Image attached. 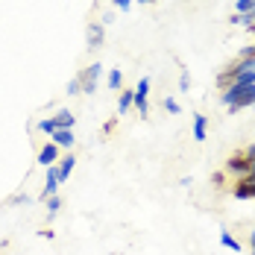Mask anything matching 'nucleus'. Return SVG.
Segmentation results:
<instances>
[{"instance_id":"1","label":"nucleus","mask_w":255,"mask_h":255,"mask_svg":"<svg viewBox=\"0 0 255 255\" xmlns=\"http://www.w3.org/2000/svg\"><path fill=\"white\" fill-rule=\"evenodd\" d=\"M147 97H150V77H141V82L135 85V109H138V115L144 118V115H150V103H147Z\"/></svg>"},{"instance_id":"2","label":"nucleus","mask_w":255,"mask_h":255,"mask_svg":"<svg viewBox=\"0 0 255 255\" xmlns=\"http://www.w3.org/2000/svg\"><path fill=\"white\" fill-rule=\"evenodd\" d=\"M103 74V65L100 62H94V65H88L82 74H79V82H82V94H94V88H97V79Z\"/></svg>"},{"instance_id":"3","label":"nucleus","mask_w":255,"mask_h":255,"mask_svg":"<svg viewBox=\"0 0 255 255\" xmlns=\"http://www.w3.org/2000/svg\"><path fill=\"white\" fill-rule=\"evenodd\" d=\"M226 170H229V173H235V176H247V173H250V155H247V150H244V153L229 155Z\"/></svg>"},{"instance_id":"4","label":"nucleus","mask_w":255,"mask_h":255,"mask_svg":"<svg viewBox=\"0 0 255 255\" xmlns=\"http://www.w3.org/2000/svg\"><path fill=\"white\" fill-rule=\"evenodd\" d=\"M235 197H238V200H253L255 197V173H247V176L238 179V185H235Z\"/></svg>"},{"instance_id":"5","label":"nucleus","mask_w":255,"mask_h":255,"mask_svg":"<svg viewBox=\"0 0 255 255\" xmlns=\"http://www.w3.org/2000/svg\"><path fill=\"white\" fill-rule=\"evenodd\" d=\"M41 167H53L56 161H59V147L53 144V141H47V144H41V150H38V158H35Z\"/></svg>"},{"instance_id":"6","label":"nucleus","mask_w":255,"mask_h":255,"mask_svg":"<svg viewBox=\"0 0 255 255\" xmlns=\"http://www.w3.org/2000/svg\"><path fill=\"white\" fill-rule=\"evenodd\" d=\"M50 141L59 147V150H71L77 138H74V129H56V132L50 135Z\"/></svg>"},{"instance_id":"7","label":"nucleus","mask_w":255,"mask_h":255,"mask_svg":"<svg viewBox=\"0 0 255 255\" xmlns=\"http://www.w3.org/2000/svg\"><path fill=\"white\" fill-rule=\"evenodd\" d=\"M59 185H62V182H59L56 164H53V167H47V182H44V191H41V197H44V200H47V197H53V194L59 191Z\"/></svg>"},{"instance_id":"8","label":"nucleus","mask_w":255,"mask_h":255,"mask_svg":"<svg viewBox=\"0 0 255 255\" xmlns=\"http://www.w3.org/2000/svg\"><path fill=\"white\" fill-rule=\"evenodd\" d=\"M74 164H77V158H74V153H68L65 158H59V167H56V173H59V182H65V179L71 176Z\"/></svg>"},{"instance_id":"9","label":"nucleus","mask_w":255,"mask_h":255,"mask_svg":"<svg viewBox=\"0 0 255 255\" xmlns=\"http://www.w3.org/2000/svg\"><path fill=\"white\" fill-rule=\"evenodd\" d=\"M53 124H56V129H74L77 118H74L68 109H62V112H56V115H53Z\"/></svg>"},{"instance_id":"10","label":"nucleus","mask_w":255,"mask_h":255,"mask_svg":"<svg viewBox=\"0 0 255 255\" xmlns=\"http://www.w3.org/2000/svg\"><path fill=\"white\" fill-rule=\"evenodd\" d=\"M205 135H208V118L194 115V141H205Z\"/></svg>"},{"instance_id":"11","label":"nucleus","mask_w":255,"mask_h":255,"mask_svg":"<svg viewBox=\"0 0 255 255\" xmlns=\"http://www.w3.org/2000/svg\"><path fill=\"white\" fill-rule=\"evenodd\" d=\"M103 44V24L88 26V47H100Z\"/></svg>"},{"instance_id":"12","label":"nucleus","mask_w":255,"mask_h":255,"mask_svg":"<svg viewBox=\"0 0 255 255\" xmlns=\"http://www.w3.org/2000/svg\"><path fill=\"white\" fill-rule=\"evenodd\" d=\"M106 85H109L112 91H121V88H124V74H121L118 68H112V71H109V79H106Z\"/></svg>"},{"instance_id":"13","label":"nucleus","mask_w":255,"mask_h":255,"mask_svg":"<svg viewBox=\"0 0 255 255\" xmlns=\"http://www.w3.org/2000/svg\"><path fill=\"white\" fill-rule=\"evenodd\" d=\"M132 103H135V88H132V91H121V103H118V112H121V115H127L129 109H132Z\"/></svg>"},{"instance_id":"14","label":"nucleus","mask_w":255,"mask_h":255,"mask_svg":"<svg viewBox=\"0 0 255 255\" xmlns=\"http://www.w3.org/2000/svg\"><path fill=\"white\" fill-rule=\"evenodd\" d=\"M220 244H223L226 250H232V253H241V250H244V247H241V241H238V238H232L229 232H220Z\"/></svg>"},{"instance_id":"15","label":"nucleus","mask_w":255,"mask_h":255,"mask_svg":"<svg viewBox=\"0 0 255 255\" xmlns=\"http://www.w3.org/2000/svg\"><path fill=\"white\" fill-rule=\"evenodd\" d=\"M232 85H244V88H247V85H255V71H244V74H238V77L232 79ZM226 88H229V85H226Z\"/></svg>"},{"instance_id":"16","label":"nucleus","mask_w":255,"mask_h":255,"mask_svg":"<svg viewBox=\"0 0 255 255\" xmlns=\"http://www.w3.org/2000/svg\"><path fill=\"white\" fill-rule=\"evenodd\" d=\"M255 9V0H235V15H247Z\"/></svg>"},{"instance_id":"17","label":"nucleus","mask_w":255,"mask_h":255,"mask_svg":"<svg viewBox=\"0 0 255 255\" xmlns=\"http://www.w3.org/2000/svg\"><path fill=\"white\" fill-rule=\"evenodd\" d=\"M35 127H38V132H44L47 138H50L53 132H56V124H53V118H44V121H38Z\"/></svg>"},{"instance_id":"18","label":"nucleus","mask_w":255,"mask_h":255,"mask_svg":"<svg viewBox=\"0 0 255 255\" xmlns=\"http://www.w3.org/2000/svg\"><path fill=\"white\" fill-rule=\"evenodd\" d=\"M59 208H62V200H59L56 194H53V197H47V214H56Z\"/></svg>"},{"instance_id":"19","label":"nucleus","mask_w":255,"mask_h":255,"mask_svg":"<svg viewBox=\"0 0 255 255\" xmlns=\"http://www.w3.org/2000/svg\"><path fill=\"white\" fill-rule=\"evenodd\" d=\"M68 94L74 97V94H82V82H79V77H74L71 82H68Z\"/></svg>"},{"instance_id":"20","label":"nucleus","mask_w":255,"mask_h":255,"mask_svg":"<svg viewBox=\"0 0 255 255\" xmlns=\"http://www.w3.org/2000/svg\"><path fill=\"white\" fill-rule=\"evenodd\" d=\"M164 109H167L170 115H179V112H182V109H179V103L173 100V97H164Z\"/></svg>"},{"instance_id":"21","label":"nucleus","mask_w":255,"mask_h":255,"mask_svg":"<svg viewBox=\"0 0 255 255\" xmlns=\"http://www.w3.org/2000/svg\"><path fill=\"white\" fill-rule=\"evenodd\" d=\"M191 88V77H188V71H182L179 74V91H188Z\"/></svg>"},{"instance_id":"22","label":"nucleus","mask_w":255,"mask_h":255,"mask_svg":"<svg viewBox=\"0 0 255 255\" xmlns=\"http://www.w3.org/2000/svg\"><path fill=\"white\" fill-rule=\"evenodd\" d=\"M112 3H115V6H118V9H121V12H129V9H132V3H135V0H112Z\"/></svg>"},{"instance_id":"23","label":"nucleus","mask_w":255,"mask_h":255,"mask_svg":"<svg viewBox=\"0 0 255 255\" xmlns=\"http://www.w3.org/2000/svg\"><path fill=\"white\" fill-rule=\"evenodd\" d=\"M250 247H253V255H255V232H250Z\"/></svg>"},{"instance_id":"24","label":"nucleus","mask_w":255,"mask_h":255,"mask_svg":"<svg viewBox=\"0 0 255 255\" xmlns=\"http://www.w3.org/2000/svg\"><path fill=\"white\" fill-rule=\"evenodd\" d=\"M138 3H144V6H150V3H155V0H138Z\"/></svg>"},{"instance_id":"25","label":"nucleus","mask_w":255,"mask_h":255,"mask_svg":"<svg viewBox=\"0 0 255 255\" xmlns=\"http://www.w3.org/2000/svg\"><path fill=\"white\" fill-rule=\"evenodd\" d=\"M250 29H253V32H255V24H253V26H250Z\"/></svg>"}]
</instances>
